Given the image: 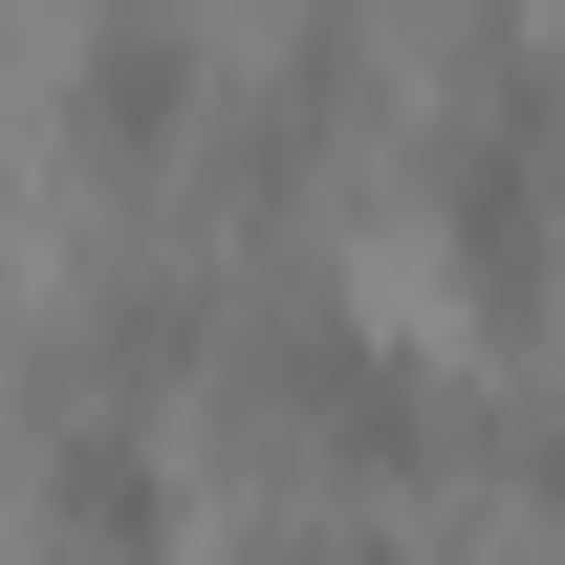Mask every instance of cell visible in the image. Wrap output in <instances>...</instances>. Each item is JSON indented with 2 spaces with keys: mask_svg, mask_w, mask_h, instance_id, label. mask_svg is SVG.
I'll list each match as a JSON object with an SVG mask.
<instances>
[{
  "mask_svg": "<svg viewBox=\"0 0 565 565\" xmlns=\"http://www.w3.org/2000/svg\"><path fill=\"white\" fill-rule=\"evenodd\" d=\"M174 109H196V44H174V22H109V44H87V152H109V174H152V152H174Z\"/></svg>",
  "mask_w": 565,
  "mask_h": 565,
  "instance_id": "obj_4",
  "label": "cell"
},
{
  "mask_svg": "<svg viewBox=\"0 0 565 565\" xmlns=\"http://www.w3.org/2000/svg\"><path fill=\"white\" fill-rule=\"evenodd\" d=\"M544 522H565V435H544Z\"/></svg>",
  "mask_w": 565,
  "mask_h": 565,
  "instance_id": "obj_6",
  "label": "cell"
},
{
  "mask_svg": "<svg viewBox=\"0 0 565 565\" xmlns=\"http://www.w3.org/2000/svg\"><path fill=\"white\" fill-rule=\"evenodd\" d=\"M435 239L479 282V327H544V282H565V44H500L479 109L435 131Z\"/></svg>",
  "mask_w": 565,
  "mask_h": 565,
  "instance_id": "obj_1",
  "label": "cell"
},
{
  "mask_svg": "<svg viewBox=\"0 0 565 565\" xmlns=\"http://www.w3.org/2000/svg\"><path fill=\"white\" fill-rule=\"evenodd\" d=\"M262 392L327 435L349 479H414V457H435V370H414V349H370L349 305H282V327H262Z\"/></svg>",
  "mask_w": 565,
  "mask_h": 565,
  "instance_id": "obj_2",
  "label": "cell"
},
{
  "mask_svg": "<svg viewBox=\"0 0 565 565\" xmlns=\"http://www.w3.org/2000/svg\"><path fill=\"white\" fill-rule=\"evenodd\" d=\"M44 522H66L87 565H174V479H152V435H109V414H87L66 457H44Z\"/></svg>",
  "mask_w": 565,
  "mask_h": 565,
  "instance_id": "obj_3",
  "label": "cell"
},
{
  "mask_svg": "<svg viewBox=\"0 0 565 565\" xmlns=\"http://www.w3.org/2000/svg\"><path fill=\"white\" fill-rule=\"evenodd\" d=\"M305 565H414V544H305Z\"/></svg>",
  "mask_w": 565,
  "mask_h": 565,
  "instance_id": "obj_5",
  "label": "cell"
}]
</instances>
